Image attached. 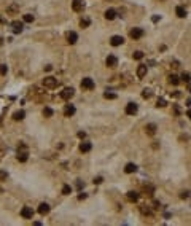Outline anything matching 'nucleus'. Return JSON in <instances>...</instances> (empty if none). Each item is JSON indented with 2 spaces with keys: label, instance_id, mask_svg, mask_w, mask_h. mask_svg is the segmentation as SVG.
Masks as SVG:
<instances>
[{
  "label": "nucleus",
  "instance_id": "15",
  "mask_svg": "<svg viewBox=\"0 0 191 226\" xmlns=\"http://www.w3.org/2000/svg\"><path fill=\"white\" fill-rule=\"evenodd\" d=\"M91 148H93L91 142H83V143L80 145V151L81 153H88V151H91Z\"/></svg>",
  "mask_w": 191,
  "mask_h": 226
},
{
  "label": "nucleus",
  "instance_id": "30",
  "mask_svg": "<svg viewBox=\"0 0 191 226\" xmlns=\"http://www.w3.org/2000/svg\"><path fill=\"white\" fill-rule=\"evenodd\" d=\"M142 58H143V53H142V51H135V53H134V59L140 61Z\"/></svg>",
  "mask_w": 191,
  "mask_h": 226
},
{
  "label": "nucleus",
  "instance_id": "38",
  "mask_svg": "<svg viewBox=\"0 0 191 226\" xmlns=\"http://www.w3.org/2000/svg\"><path fill=\"white\" fill-rule=\"evenodd\" d=\"M86 197H88L86 194H78V199H80V201H83V199H86Z\"/></svg>",
  "mask_w": 191,
  "mask_h": 226
},
{
  "label": "nucleus",
  "instance_id": "11",
  "mask_svg": "<svg viewBox=\"0 0 191 226\" xmlns=\"http://www.w3.org/2000/svg\"><path fill=\"white\" fill-rule=\"evenodd\" d=\"M49 212V205L46 204V202H41L40 205H38V213L40 215H46Z\"/></svg>",
  "mask_w": 191,
  "mask_h": 226
},
{
  "label": "nucleus",
  "instance_id": "27",
  "mask_svg": "<svg viewBox=\"0 0 191 226\" xmlns=\"http://www.w3.org/2000/svg\"><path fill=\"white\" fill-rule=\"evenodd\" d=\"M142 97H143V99H150V97H151V91H150V89H143Z\"/></svg>",
  "mask_w": 191,
  "mask_h": 226
},
{
  "label": "nucleus",
  "instance_id": "25",
  "mask_svg": "<svg viewBox=\"0 0 191 226\" xmlns=\"http://www.w3.org/2000/svg\"><path fill=\"white\" fill-rule=\"evenodd\" d=\"M22 19H24V22H34L35 18H34V14H24Z\"/></svg>",
  "mask_w": 191,
  "mask_h": 226
},
{
  "label": "nucleus",
  "instance_id": "34",
  "mask_svg": "<svg viewBox=\"0 0 191 226\" xmlns=\"http://www.w3.org/2000/svg\"><path fill=\"white\" fill-rule=\"evenodd\" d=\"M158 107H166V100L164 99H158V103H156Z\"/></svg>",
  "mask_w": 191,
  "mask_h": 226
},
{
  "label": "nucleus",
  "instance_id": "33",
  "mask_svg": "<svg viewBox=\"0 0 191 226\" xmlns=\"http://www.w3.org/2000/svg\"><path fill=\"white\" fill-rule=\"evenodd\" d=\"M102 182H104V178H102V177H96L94 180H93V183H94V185H101Z\"/></svg>",
  "mask_w": 191,
  "mask_h": 226
},
{
  "label": "nucleus",
  "instance_id": "40",
  "mask_svg": "<svg viewBox=\"0 0 191 226\" xmlns=\"http://www.w3.org/2000/svg\"><path fill=\"white\" fill-rule=\"evenodd\" d=\"M0 124H2V118H0Z\"/></svg>",
  "mask_w": 191,
  "mask_h": 226
},
{
  "label": "nucleus",
  "instance_id": "32",
  "mask_svg": "<svg viewBox=\"0 0 191 226\" xmlns=\"http://www.w3.org/2000/svg\"><path fill=\"white\" fill-rule=\"evenodd\" d=\"M181 80H183L185 83H189V73H188V72H183V75H181Z\"/></svg>",
  "mask_w": 191,
  "mask_h": 226
},
{
  "label": "nucleus",
  "instance_id": "14",
  "mask_svg": "<svg viewBox=\"0 0 191 226\" xmlns=\"http://www.w3.org/2000/svg\"><path fill=\"white\" fill-rule=\"evenodd\" d=\"M116 18V11L113 10V8H108V10L105 11V19H108V21H113Z\"/></svg>",
  "mask_w": 191,
  "mask_h": 226
},
{
  "label": "nucleus",
  "instance_id": "35",
  "mask_svg": "<svg viewBox=\"0 0 191 226\" xmlns=\"http://www.w3.org/2000/svg\"><path fill=\"white\" fill-rule=\"evenodd\" d=\"M6 177H8V174H6L5 171H0V180H2V182H3V180H5V178H6Z\"/></svg>",
  "mask_w": 191,
  "mask_h": 226
},
{
  "label": "nucleus",
  "instance_id": "29",
  "mask_svg": "<svg viewBox=\"0 0 191 226\" xmlns=\"http://www.w3.org/2000/svg\"><path fill=\"white\" fill-rule=\"evenodd\" d=\"M89 24H91V21L88 19V18H85V19H81V22H80V26H81V27H88Z\"/></svg>",
  "mask_w": 191,
  "mask_h": 226
},
{
  "label": "nucleus",
  "instance_id": "37",
  "mask_svg": "<svg viewBox=\"0 0 191 226\" xmlns=\"http://www.w3.org/2000/svg\"><path fill=\"white\" fill-rule=\"evenodd\" d=\"M78 137H80V139H85V137H86V134L83 132V131H80V132H78Z\"/></svg>",
  "mask_w": 191,
  "mask_h": 226
},
{
  "label": "nucleus",
  "instance_id": "18",
  "mask_svg": "<svg viewBox=\"0 0 191 226\" xmlns=\"http://www.w3.org/2000/svg\"><path fill=\"white\" fill-rule=\"evenodd\" d=\"M24 116H26V111L24 110H19V111H14L13 113V119H16V121L24 119Z\"/></svg>",
  "mask_w": 191,
  "mask_h": 226
},
{
  "label": "nucleus",
  "instance_id": "39",
  "mask_svg": "<svg viewBox=\"0 0 191 226\" xmlns=\"http://www.w3.org/2000/svg\"><path fill=\"white\" fill-rule=\"evenodd\" d=\"M77 186H78V188H81V186H85V183H81V182L78 180V182H77Z\"/></svg>",
  "mask_w": 191,
  "mask_h": 226
},
{
  "label": "nucleus",
  "instance_id": "17",
  "mask_svg": "<svg viewBox=\"0 0 191 226\" xmlns=\"http://www.w3.org/2000/svg\"><path fill=\"white\" fill-rule=\"evenodd\" d=\"M147 65H139V67H137V77L139 78H143L145 77V75H147Z\"/></svg>",
  "mask_w": 191,
  "mask_h": 226
},
{
  "label": "nucleus",
  "instance_id": "26",
  "mask_svg": "<svg viewBox=\"0 0 191 226\" xmlns=\"http://www.w3.org/2000/svg\"><path fill=\"white\" fill-rule=\"evenodd\" d=\"M70 193H72V186L64 185V186H62V194H70Z\"/></svg>",
  "mask_w": 191,
  "mask_h": 226
},
{
  "label": "nucleus",
  "instance_id": "9",
  "mask_svg": "<svg viewBox=\"0 0 191 226\" xmlns=\"http://www.w3.org/2000/svg\"><path fill=\"white\" fill-rule=\"evenodd\" d=\"M105 62H107V65H108V67H116V65H118V59L115 58L113 54H110V56H108Z\"/></svg>",
  "mask_w": 191,
  "mask_h": 226
},
{
  "label": "nucleus",
  "instance_id": "3",
  "mask_svg": "<svg viewBox=\"0 0 191 226\" xmlns=\"http://www.w3.org/2000/svg\"><path fill=\"white\" fill-rule=\"evenodd\" d=\"M73 94H75V89H73V88H65L64 91H61V99L70 100L72 97H73Z\"/></svg>",
  "mask_w": 191,
  "mask_h": 226
},
{
  "label": "nucleus",
  "instance_id": "1",
  "mask_svg": "<svg viewBox=\"0 0 191 226\" xmlns=\"http://www.w3.org/2000/svg\"><path fill=\"white\" fill-rule=\"evenodd\" d=\"M57 78H54V77H46V78H43V86L45 88H49V89H54V88H57Z\"/></svg>",
  "mask_w": 191,
  "mask_h": 226
},
{
  "label": "nucleus",
  "instance_id": "8",
  "mask_svg": "<svg viewBox=\"0 0 191 226\" xmlns=\"http://www.w3.org/2000/svg\"><path fill=\"white\" fill-rule=\"evenodd\" d=\"M83 6H85L83 0H73V2H72V8H73V11H83Z\"/></svg>",
  "mask_w": 191,
  "mask_h": 226
},
{
  "label": "nucleus",
  "instance_id": "31",
  "mask_svg": "<svg viewBox=\"0 0 191 226\" xmlns=\"http://www.w3.org/2000/svg\"><path fill=\"white\" fill-rule=\"evenodd\" d=\"M6 72H8V67L5 64H2L0 65V75H6Z\"/></svg>",
  "mask_w": 191,
  "mask_h": 226
},
{
  "label": "nucleus",
  "instance_id": "36",
  "mask_svg": "<svg viewBox=\"0 0 191 226\" xmlns=\"http://www.w3.org/2000/svg\"><path fill=\"white\" fill-rule=\"evenodd\" d=\"M180 197H181V199H188V197H189V193H188V191H183V193L180 194Z\"/></svg>",
  "mask_w": 191,
  "mask_h": 226
},
{
  "label": "nucleus",
  "instance_id": "5",
  "mask_svg": "<svg viewBox=\"0 0 191 226\" xmlns=\"http://www.w3.org/2000/svg\"><path fill=\"white\" fill-rule=\"evenodd\" d=\"M94 86H96V83H94V80L93 78H83L81 80V88L83 89H94Z\"/></svg>",
  "mask_w": 191,
  "mask_h": 226
},
{
  "label": "nucleus",
  "instance_id": "2",
  "mask_svg": "<svg viewBox=\"0 0 191 226\" xmlns=\"http://www.w3.org/2000/svg\"><path fill=\"white\" fill-rule=\"evenodd\" d=\"M21 216H22V218H26V220L34 218V209H32V207H29V205H24L22 209H21Z\"/></svg>",
  "mask_w": 191,
  "mask_h": 226
},
{
  "label": "nucleus",
  "instance_id": "19",
  "mask_svg": "<svg viewBox=\"0 0 191 226\" xmlns=\"http://www.w3.org/2000/svg\"><path fill=\"white\" fill-rule=\"evenodd\" d=\"M175 13H177L178 18H185V16H186V10H185L183 6H177V8H175Z\"/></svg>",
  "mask_w": 191,
  "mask_h": 226
},
{
  "label": "nucleus",
  "instance_id": "24",
  "mask_svg": "<svg viewBox=\"0 0 191 226\" xmlns=\"http://www.w3.org/2000/svg\"><path fill=\"white\" fill-rule=\"evenodd\" d=\"M43 116H46V118L53 116V110H51L49 107H45V108H43Z\"/></svg>",
  "mask_w": 191,
  "mask_h": 226
},
{
  "label": "nucleus",
  "instance_id": "20",
  "mask_svg": "<svg viewBox=\"0 0 191 226\" xmlns=\"http://www.w3.org/2000/svg\"><path fill=\"white\" fill-rule=\"evenodd\" d=\"M127 199L135 202V201L139 199V193H137V191H129V193H127Z\"/></svg>",
  "mask_w": 191,
  "mask_h": 226
},
{
  "label": "nucleus",
  "instance_id": "22",
  "mask_svg": "<svg viewBox=\"0 0 191 226\" xmlns=\"http://www.w3.org/2000/svg\"><path fill=\"white\" fill-rule=\"evenodd\" d=\"M13 27H14V32H16V34L22 32V22H18V21H14V22H13Z\"/></svg>",
  "mask_w": 191,
  "mask_h": 226
},
{
  "label": "nucleus",
  "instance_id": "12",
  "mask_svg": "<svg viewBox=\"0 0 191 226\" xmlns=\"http://www.w3.org/2000/svg\"><path fill=\"white\" fill-rule=\"evenodd\" d=\"M156 124H154V123H150V124H147V127H145V131H147V134L148 135H154V134H156Z\"/></svg>",
  "mask_w": 191,
  "mask_h": 226
},
{
  "label": "nucleus",
  "instance_id": "4",
  "mask_svg": "<svg viewBox=\"0 0 191 226\" xmlns=\"http://www.w3.org/2000/svg\"><path fill=\"white\" fill-rule=\"evenodd\" d=\"M129 35H131L132 40H140L143 37V29H140V27H134V29L129 32Z\"/></svg>",
  "mask_w": 191,
  "mask_h": 226
},
{
  "label": "nucleus",
  "instance_id": "13",
  "mask_svg": "<svg viewBox=\"0 0 191 226\" xmlns=\"http://www.w3.org/2000/svg\"><path fill=\"white\" fill-rule=\"evenodd\" d=\"M75 111H77V108H75L73 105H70V103H69V105L65 107V110H64V115H65V116H73V115H75Z\"/></svg>",
  "mask_w": 191,
  "mask_h": 226
},
{
  "label": "nucleus",
  "instance_id": "10",
  "mask_svg": "<svg viewBox=\"0 0 191 226\" xmlns=\"http://www.w3.org/2000/svg\"><path fill=\"white\" fill-rule=\"evenodd\" d=\"M77 40H78V34H77V32H69V34H67V42H69L70 45L77 43Z\"/></svg>",
  "mask_w": 191,
  "mask_h": 226
},
{
  "label": "nucleus",
  "instance_id": "21",
  "mask_svg": "<svg viewBox=\"0 0 191 226\" xmlns=\"http://www.w3.org/2000/svg\"><path fill=\"white\" fill-rule=\"evenodd\" d=\"M27 159H29V155H27L26 151H21L19 155H18V161H19V163H26Z\"/></svg>",
  "mask_w": 191,
  "mask_h": 226
},
{
  "label": "nucleus",
  "instance_id": "28",
  "mask_svg": "<svg viewBox=\"0 0 191 226\" xmlns=\"http://www.w3.org/2000/svg\"><path fill=\"white\" fill-rule=\"evenodd\" d=\"M104 97H105V99H116V94H115V92H108V91H107V92L104 94Z\"/></svg>",
  "mask_w": 191,
  "mask_h": 226
},
{
  "label": "nucleus",
  "instance_id": "6",
  "mask_svg": "<svg viewBox=\"0 0 191 226\" xmlns=\"http://www.w3.org/2000/svg\"><path fill=\"white\" fill-rule=\"evenodd\" d=\"M137 110H139V107H137V103H134V102H129L126 105V115H131V116H134L135 113H137Z\"/></svg>",
  "mask_w": 191,
  "mask_h": 226
},
{
  "label": "nucleus",
  "instance_id": "7",
  "mask_svg": "<svg viewBox=\"0 0 191 226\" xmlns=\"http://www.w3.org/2000/svg\"><path fill=\"white\" fill-rule=\"evenodd\" d=\"M123 43H124V37H121V35H113L110 38V45L112 46H120Z\"/></svg>",
  "mask_w": 191,
  "mask_h": 226
},
{
  "label": "nucleus",
  "instance_id": "23",
  "mask_svg": "<svg viewBox=\"0 0 191 226\" xmlns=\"http://www.w3.org/2000/svg\"><path fill=\"white\" fill-rule=\"evenodd\" d=\"M169 83H172L174 86H177V84L180 83V78L177 77V75H170V77H169Z\"/></svg>",
  "mask_w": 191,
  "mask_h": 226
},
{
  "label": "nucleus",
  "instance_id": "16",
  "mask_svg": "<svg viewBox=\"0 0 191 226\" xmlns=\"http://www.w3.org/2000/svg\"><path fill=\"white\" fill-rule=\"evenodd\" d=\"M135 171H137V166H135L134 163H127L126 167H124V172H126V174H132V172H135Z\"/></svg>",
  "mask_w": 191,
  "mask_h": 226
}]
</instances>
